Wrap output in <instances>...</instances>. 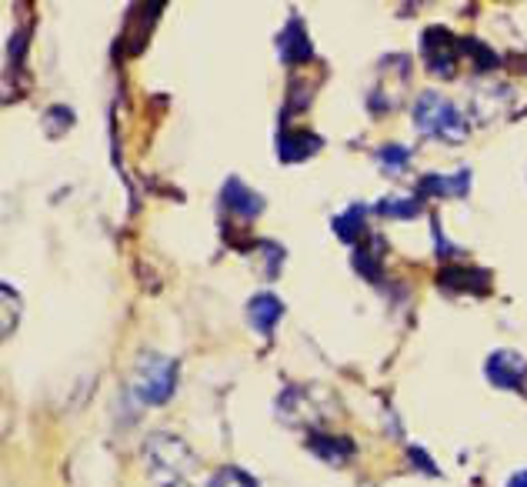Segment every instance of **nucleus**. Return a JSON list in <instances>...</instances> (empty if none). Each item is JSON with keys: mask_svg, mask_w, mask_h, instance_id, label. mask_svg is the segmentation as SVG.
Returning <instances> with one entry per match:
<instances>
[{"mask_svg": "<svg viewBox=\"0 0 527 487\" xmlns=\"http://www.w3.org/2000/svg\"><path fill=\"white\" fill-rule=\"evenodd\" d=\"M71 127H74V111H71V107H64V104L47 107V114H44V134L47 137H64Z\"/></svg>", "mask_w": 527, "mask_h": 487, "instance_id": "nucleus-18", "label": "nucleus"}, {"mask_svg": "<svg viewBox=\"0 0 527 487\" xmlns=\"http://www.w3.org/2000/svg\"><path fill=\"white\" fill-rule=\"evenodd\" d=\"M354 271L364 277V281H381L384 277V241L381 237H367V241L357 244L354 251Z\"/></svg>", "mask_w": 527, "mask_h": 487, "instance_id": "nucleus-13", "label": "nucleus"}, {"mask_svg": "<svg viewBox=\"0 0 527 487\" xmlns=\"http://www.w3.org/2000/svg\"><path fill=\"white\" fill-rule=\"evenodd\" d=\"M377 164H381L387 174H404L407 164H411V147H404V144L377 147Z\"/></svg>", "mask_w": 527, "mask_h": 487, "instance_id": "nucleus-17", "label": "nucleus"}, {"mask_svg": "<svg viewBox=\"0 0 527 487\" xmlns=\"http://www.w3.org/2000/svg\"><path fill=\"white\" fill-rule=\"evenodd\" d=\"M147 471L161 487H187V481L197 474V457L181 437L174 434H151L144 444Z\"/></svg>", "mask_w": 527, "mask_h": 487, "instance_id": "nucleus-1", "label": "nucleus"}, {"mask_svg": "<svg viewBox=\"0 0 527 487\" xmlns=\"http://www.w3.org/2000/svg\"><path fill=\"white\" fill-rule=\"evenodd\" d=\"M207 487H261L254 481L251 474L244 471V467H221V471H214V477L207 481Z\"/></svg>", "mask_w": 527, "mask_h": 487, "instance_id": "nucleus-19", "label": "nucleus"}, {"mask_svg": "<svg viewBox=\"0 0 527 487\" xmlns=\"http://www.w3.org/2000/svg\"><path fill=\"white\" fill-rule=\"evenodd\" d=\"M221 201L227 211H234V217H244V221H254V217L264 214L267 201L254 187H247L241 177H227L224 181V191H221Z\"/></svg>", "mask_w": 527, "mask_h": 487, "instance_id": "nucleus-9", "label": "nucleus"}, {"mask_svg": "<svg viewBox=\"0 0 527 487\" xmlns=\"http://www.w3.org/2000/svg\"><path fill=\"white\" fill-rule=\"evenodd\" d=\"M177 387V361L164 354H141L131 371V394L141 404H167Z\"/></svg>", "mask_w": 527, "mask_h": 487, "instance_id": "nucleus-3", "label": "nucleus"}, {"mask_svg": "<svg viewBox=\"0 0 527 487\" xmlns=\"http://www.w3.org/2000/svg\"><path fill=\"white\" fill-rule=\"evenodd\" d=\"M277 54H281L284 67H304L314 61V44H311V37H307L304 21L297 14L284 24L281 37H277Z\"/></svg>", "mask_w": 527, "mask_h": 487, "instance_id": "nucleus-5", "label": "nucleus"}, {"mask_svg": "<svg viewBox=\"0 0 527 487\" xmlns=\"http://www.w3.org/2000/svg\"><path fill=\"white\" fill-rule=\"evenodd\" d=\"M507 487H527V471H517L511 481H507Z\"/></svg>", "mask_w": 527, "mask_h": 487, "instance_id": "nucleus-23", "label": "nucleus"}, {"mask_svg": "<svg viewBox=\"0 0 527 487\" xmlns=\"http://www.w3.org/2000/svg\"><path fill=\"white\" fill-rule=\"evenodd\" d=\"M324 147L321 134L307 131V127H287L277 137V161L281 164H304L307 157H314Z\"/></svg>", "mask_w": 527, "mask_h": 487, "instance_id": "nucleus-8", "label": "nucleus"}, {"mask_svg": "<svg viewBox=\"0 0 527 487\" xmlns=\"http://www.w3.org/2000/svg\"><path fill=\"white\" fill-rule=\"evenodd\" d=\"M471 191V171L461 167V171L454 174H424L421 181H417V194L421 197H434V201H444V197H467Z\"/></svg>", "mask_w": 527, "mask_h": 487, "instance_id": "nucleus-10", "label": "nucleus"}, {"mask_svg": "<svg viewBox=\"0 0 527 487\" xmlns=\"http://www.w3.org/2000/svg\"><path fill=\"white\" fill-rule=\"evenodd\" d=\"M334 234L341 237L344 244H361L367 234V207L364 204H351L344 214L334 217Z\"/></svg>", "mask_w": 527, "mask_h": 487, "instance_id": "nucleus-14", "label": "nucleus"}, {"mask_svg": "<svg viewBox=\"0 0 527 487\" xmlns=\"http://www.w3.org/2000/svg\"><path fill=\"white\" fill-rule=\"evenodd\" d=\"M374 211L381 217H394V221H414L421 214V201L417 197H381Z\"/></svg>", "mask_w": 527, "mask_h": 487, "instance_id": "nucleus-16", "label": "nucleus"}, {"mask_svg": "<svg viewBox=\"0 0 527 487\" xmlns=\"http://www.w3.org/2000/svg\"><path fill=\"white\" fill-rule=\"evenodd\" d=\"M407 454H411V461H417V467H424L427 474H437V467L431 464V457H427L424 451H417V447H411Z\"/></svg>", "mask_w": 527, "mask_h": 487, "instance_id": "nucleus-22", "label": "nucleus"}, {"mask_svg": "<svg viewBox=\"0 0 527 487\" xmlns=\"http://www.w3.org/2000/svg\"><path fill=\"white\" fill-rule=\"evenodd\" d=\"M511 97V87H484L474 94V117L477 121H494L504 111V101Z\"/></svg>", "mask_w": 527, "mask_h": 487, "instance_id": "nucleus-15", "label": "nucleus"}, {"mask_svg": "<svg viewBox=\"0 0 527 487\" xmlns=\"http://www.w3.org/2000/svg\"><path fill=\"white\" fill-rule=\"evenodd\" d=\"M287 97H291V104H287V111H304V107L314 101V91H311V84L297 77V81H291V91H287Z\"/></svg>", "mask_w": 527, "mask_h": 487, "instance_id": "nucleus-20", "label": "nucleus"}, {"mask_svg": "<svg viewBox=\"0 0 527 487\" xmlns=\"http://www.w3.org/2000/svg\"><path fill=\"white\" fill-rule=\"evenodd\" d=\"M307 451H311L314 457H321L324 464L344 467L357 454V444L351 441V437H341V434L311 431V434H307Z\"/></svg>", "mask_w": 527, "mask_h": 487, "instance_id": "nucleus-11", "label": "nucleus"}, {"mask_svg": "<svg viewBox=\"0 0 527 487\" xmlns=\"http://www.w3.org/2000/svg\"><path fill=\"white\" fill-rule=\"evenodd\" d=\"M0 294H4V334H11L14 331V307H21V297H17L11 284L0 287Z\"/></svg>", "mask_w": 527, "mask_h": 487, "instance_id": "nucleus-21", "label": "nucleus"}, {"mask_svg": "<svg viewBox=\"0 0 527 487\" xmlns=\"http://www.w3.org/2000/svg\"><path fill=\"white\" fill-rule=\"evenodd\" d=\"M421 57H424V67L434 77H454L457 61L464 57L461 37L451 34L447 27H427L421 34Z\"/></svg>", "mask_w": 527, "mask_h": 487, "instance_id": "nucleus-4", "label": "nucleus"}, {"mask_svg": "<svg viewBox=\"0 0 527 487\" xmlns=\"http://www.w3.org/2000/svg\"><path fill=\"white\" fill-rule=\"evenodd\" d=\"M281 317H284V304H281V297L271 291L254 294L251 301H247V321H251V327L261 337H271Z\"/></svg>", "mask_w": 527, "mask_h": 487, "instance_id": "nucleus-12", "label": "nucleus"}, {"mask_svg": "<svg viewBox=\"0 0 527 487\" xmlns=\"http://www.w3.org/2000/svg\"><path fill=\"white\" fill-rule=\"evenodd\" d=\"M437 284L441 291L447 294H491V274L481 271V267H461V264H451L437 274Z\"/></svg>", "mask_w": 527, "mask_h": 487, "instance_id": "nucleus-7", "label": "nucleus"}, {"mask_svg": "<svg viewBox=\"0 0 527 487\" xmlns=\"http://www.w3.org/2000/svg\"><path fill=\"white\" fill-rule=\"evenodd\" d=\"M414 131L421 137H434V141L457 147L467 141L471 124H467V117L447 97H441L437 91H424L414 101Z\"/></svg>", "mask_w": 527, "mask_h": 487, "instance_id": "nucleus-2", "label": "nucleus"}, {"mask_svg": "<svg viewBox=\"0 0 527 487\" xmlns=\"http://www.w3.org/2000/svg\"><path fill=\"white\" fill-rule=\"evenodd\" d=\"M487 381L501 391H517L527 377V357H521L517 351H494L484 364Z\"/></svg>", "mask_w": 527, "mask_h": 487, "instance_id": "nucleus-6", "label": "nucleus"}]
</instances>
